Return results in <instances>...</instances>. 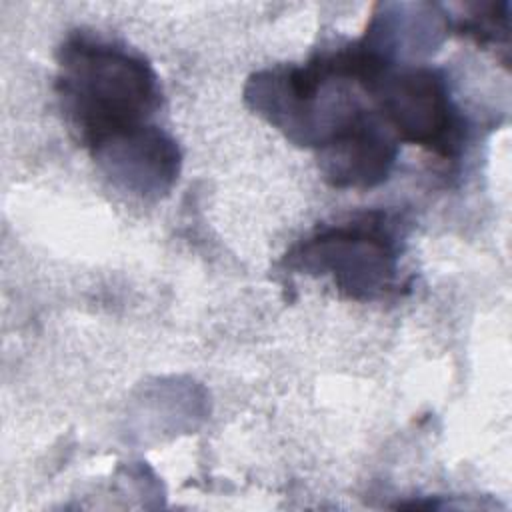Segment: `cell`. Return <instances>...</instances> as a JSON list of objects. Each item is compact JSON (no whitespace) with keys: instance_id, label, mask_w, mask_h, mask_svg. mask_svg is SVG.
<instances>
[{"instance_id":"obj_1","label":"cell","mask_w":512,"mask_h":512,"mask_svg":"<svg viewBox=\"0 0 512 512\" xmlns=\"http://www.w3.org/2000/svg\"><path fill=\"white\" fill-rule=\"evenodd\" d=\"M56 92L70 126L90 150L146 126L160 106L152 66L92 34H74L60 46Z\"/></svg>"},{"instance_id":"obj_4","label":"cell","mask_w":512,"mask_h":512,"mask_svg":"<svg viewBox=\"0 0 512 512\" xmlns=\"http://www.w3.org/2000/svg\"><path fill=\"white\" fill-rule=\"evenodd\" d=\"M398 156V138L378 112L362 108L318 148V166L336 188H372L384 182Z\"/></svg>"},{"instance_id":"obj_2","label":"cell","mask_w":512,"mask_h":512,"mask_svg":"<svg viewBox=\"0 0 512 512\" xmlns=\"http://www.w3.org/2000/svg\"><path fill=\"white\" fill-rule=\"evenodd\" d=\"M378 220L326 228L302 240L288 264L306 274L330 276L336 288L354 300L386 296L396 280L398 250Z\"/></svg>"},{"instance_id":"obj_5","label":"cell","mask_w":512,"mask_h":512,"mask_svg":"<svg viewBox=\"0 0 512 512\" xmlns=\"http://www.w3.org/2000/svg\"><path fill=\"white\" fill-rule=\"evenodd\" d=\"M92 154L116 186L144 198L168 192L180 172L176 142L152 124L118 136Z\"/></svg>"},{"instance_id":"obj_3","label":"cell","mask_w":512,"mask_h":512,"mask_svg":"<svg viewBox=\"0 0 512 512\" xmlns=\"http://www.w3.org/2000/svg\"><path fill=\"white\" fill-rule=\"evenodd\" d=\"M366 92L376 98L380 118L398 140L438 156L458 154L464 122L438 70L412 66L394 72L388 66Z\"/></svg>"}]
</instances>
